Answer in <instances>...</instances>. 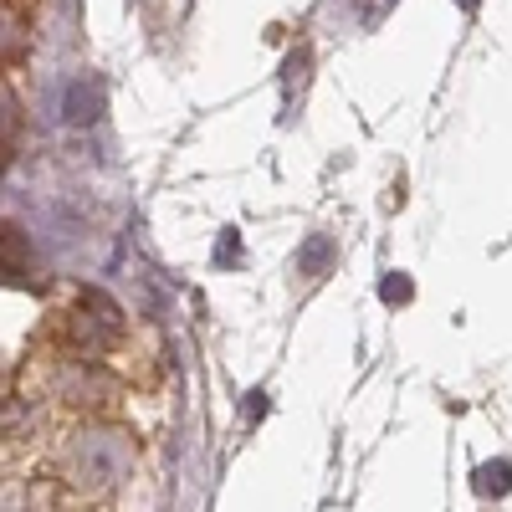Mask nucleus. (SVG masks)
Instances as JSON below:
<instances>
[{
  "label": "nucleus",
  "mask_w": 512,
  "mask_h": 512,
  "mask_svg": "<svg viewBox=\"0 0 512 512\" xmlns=\"http://www.w3.org/2000/svg\"><path fill=\"white\" fill-rule=\"evenodd\" d=\"M466 6H472V0H466Z\"/></svg>",
  "instance_id": "f03ea898"
},
{
  "label": "nucleus",
  "mask_w": 512,
  "mask_h": 512,
  "mask_svg": "<svg viewBox=\"0 0 512 512\" xmlns=\"http://www.w3.org/2000/svg\"><path fill=\"white\" fill-rule=\"evenodd\" d=\"M93 108H98L93 88H88V82H77V88L67 93V118H72V123H88V118H93Z\"/></svg>",
  "instance_id": "f257e3e1"
}]
</instances>
